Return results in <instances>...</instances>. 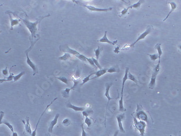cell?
I'll list each match as a JSON object with an SVG mask.
<instances>
[{
    "label": "cell",
    "mask_w": 181,
    "mask_h": 136,
    "mask_svg": "<svg viewBox=\"0 0 181 136\" xmlns=\"http://www.w3.org/2000/svg\"><path fill=\"white\" fill-rule=\"evenodd\" d=\"M129 72V68L126 67L125 68V72L124 76L123 77V78L122 79V87H121V98L119 101V111L121 112H125L126 111V110L124 106V103H123V93H124V85L125 84V82L128 79V73Z\"/></svg>",
    "instance_id": "277c9868"
},
{
    "label": "cell",
    "mask_w": 181,
    "mask_h": 136,
    "mask_svg": "<svg viewBox=\"0 0 181 136\" xmlns=\"http://www.w3.org/2000/svg\"><path fill=\"white\" fill-rule=\"evenodd\" d=\"M86 60H87V62H89L90 65L92 66L93 67H94L95 69L97 68V67L95 66V65L94 64L93 61V60L92 59V58H89L86 57Z\"/></svg>",
    "instance_id": "74e56055"
},
{
    "label": "cell",
    "mask_w": 181,
    "mask_h": 136,
    "mask_svg": "<svg viewBox=\"0 0 181 136\" xmlns=\"http://www.w3.org/2000/svg\"><path fill=\"white\" fill-rule=\"evenodd\" d=\"M107 31H105L104 33V35L103 36V37L101 38L100 39V40H98V42H101V43H107L109 44H110L111 45H115L117 44V42H118V40H115L114 41H110L108 38L107 37Z\"/></svg>",
    "instance_id": "4fadbf2b"
},
{
    "label": "cell",
    "mask_w": 181,
    "mask_h": 136,
    "mask_svg": "<svg viewBox=\"0 0 181 136\" xmlns=\"http://www.w3.org/2000/svg\"><path fill=\"white\" fill-rule=\"evenodd\" d=\"M26 55V58H27V60H26V63L29 67H31V68L33 69V76H35L36 74L38 73V69L37 67L36 66V65L34 64V63L31 61V59H30V58L29 57L28 55V52H25Z\"/></svg>",
    "instance_id": "30bf717a"
},
{
    "label": "cell",
    "mask_w": 181,
    "mask_h": 136,
    "mask_svg": "<svg viewBox=\"0 0 181 136\" xmlns=\"http://www.w3.org/2000/svg\"><path fill=\"white\" fill-rule=\"evenodd\" d=\"M95 73V72H93V73H90V74H89V76H88L87 77L84 78L82 80V83L81 84V86L83 85H84L85 84H86L87 82L90 81V77H91V76H92L93 75H94Z\"/></svg>",
    "instance_id": "cb8c5ba5"
},
{
    "label": "cell",
    "mask_w": 181,
    "mask_h": 136,
    "mask_svg": "<svg viewBox=\"0 0 181 136\" xmlns=\"http://www.w3.org/2000/svg\"><path fill=\"white\" fill-rule=\"evenodd\" d=\"M118 133H119V131H116V132H114V135H113V136H118Z\"/></svg>",
    "instance_id": "f6af8a7d"
},
{
    "label": "cell",
    "mask_w": 181,
    "mask_h": 136,
    "mask_svg": "<svg viewBox=\"0 0 181 136\" xmlns=\"http://www.w3.org/2000/svg\"><path fill=\"white\" fill-rule=\"evenodd\" d=\"M144 1H142V0H140V1H139L138 2H137V3H134L132 5H131L130 6L128 7V8L129 9H138L140 8V7L141 6V4H143V3H144Z\"/></svg>",
    "instance_id": "44dd1931"
},
{
    "label": "cell",
    "mask_w": 181,
    "mask_h": 136,
    "mask_svg": "<svg viewBox=\"0 0 181 136\" xmlns=\"http://www.w3.org/2000/svg\"><path fill=\"white\" fill-rule=\"evenodd\" d=\"M6 13H8L7 14H8L10 18V30H13V27L19 25L20 23V20L17 19H14L13 18L11 14V11H7Z\"/></svg>",
    "instance_id": "2e32d148"
},
{
    "label": "cell",
    "mask_w": 181,
    "mask_h": 136,
    "mask_svg": "<svg viewBox=\"0 0 181 136\" xmlns=\"http://www.w3.org/2000/svg\"><path fill=\"white\" fill-rule=\"evenodd\" d=\"M0 32H1V31H0Z\"/></svg>",
    "instance_id": "f907efd6"
},
{
    "label": "cell",
    "mask_w": 181,
    "mask_h": 136,
    "mask_svg": "<svg viewBox=\"0 0 181 136\" xmlns=\"http://www.w3.org/2000/svg\"><path fill=\"white\" fill-rule=\"evenodd\" d=\"M45 136H51V135L50 134V133H46V135H45Z\"/></svg>",
    "instance_id": "7dc6e473"
},
{
    "label": "cell",
    "mask_w": 181,
    "mask_h": 136,
    "mask_svg": "<svg viewBox=\"0 0 181 136\" xmlns=\"http://www.w3.org/2000/svg\"><path fill=\"white\" fill-rule=\"evenodd\" d=\"M155 49L157 50L158 54L159 55L158 59H161V58L163 54V51L161 48V43H157L155 46Z\"/></svg>",
    "instance_id": "7402d4cb"
},
{
    "label": "cell",
    "mask_w": 181,
    "mask_h": 136,
    "mask_svg": "<svg viewBox=\"0 0 181 136\" xmlns=\"http://www.w3.org/2000/svg\"><path fill=\"white\" fill-rule=\"evenodd\" d=\"M107 69H108L102 68L101 69H100V70H99V71L95 72L94 77L90 79V80H91L97 79V78H99L100 77H101L102 76H103V75L105 74L107 72Z\"/></svg>",
    "instance_id": "ac0fdd59"
},
{
    "label": "cell",
    "mask_w": 181,
    "mask_h": 136,
    "mask_svg": "<svg viewBox=\"0 0 181 136\" xmlns=\"http://www.w3.org/2000/svg\"><path fill=\"white\" fill-rule=\"evenodd\" d=\"M93 113V110L90 108H86L84 111L82 112V116L84 117H89V116Z\"/></svg>",
    "instance_id": "ffe728a7"
},
{
    "label": "cell",
    "mask_w": 181,
    "mask_h": 136,
    "mask_svg": "<svg viewBox=\"0 0 181 136\" xmlns=\"http://www.w3.org/2000/svg\"><path fill=\"white\" fill-rule=\"evenodd\" d=\"M75 57H76L77 58H78V59H80V60L82 61L87 62V60H86V57H85V56H84V55L80 54L79 55L75 56Z\"/></svg>",
    "instance_id": "d590c367"
},
{
    "label": "cell",
    "mask_w": 181,
    "mask_h": 136,
    "mask_svg": "<svg viewBox=\"0 0 181 136\" xmlns=\"http://www.w3.org/2000/svg\"><path fill=\"white\" fill-rule=\"evenodd\" d=\"M56 79L59 80L61 81V82H63V83L68 85V81H69V80L67 79L65 77H56Z\"/></svg>",
    "instance_id": "f546056e"
},
{
    "label": "cell",
    "mask_w": 181,
    "mask_h": 136,
    "mask_svg": "<svg viewBox=\"0 0 181 136\" xmlns=\"http://www.w3.org/2000/svg\"><path fill=\"white\" fill-rule=\"evenodd\" d=\"M119 51H120V48H119V46H118V47H117L115 48V49L114 50V52L116 53H118L119 52Z\"/></svg>",
    "instance_id": "7bdbcfd3"
},
{
    "label": "cell",
    "mask_w": 181,
    "mask_h": 136,
    "mask_svg": "<svg viewBox=\"0 0 181 136\" xmlns=\"http://www.w3.org/2000/svg\"><path fill=\"white\" fill-rule=\"evenodd\" d=\"M81 128H82V132H81V136H87V134L86 131H85L84 127V124L81 125Z\"/></svg>",
    "instance_id": "60d3db41"
},
{
    "label": "cell",
    "mask_w": 181,
    "mask_h": 136,
    "mask_svg": "<svg viewBox=\"0 0 181 136\" xmlns=\"http://www.w3.org/2000/svg\"><path fill=\"white\" fill-rule=\"evenodd\" d=\"M71 58V55H70V54H69L68 53H65L64 55H63L61 57H60L59 58V59L62 61H66L68 60V59Z\"/></svg>",
    "instance_id": "484cf974"
},
{
    "label": "cell",
    "mask_w": 181,
    "mask_h": 136,
    "mask_svg": "<svg viewBox=\"0 0 181 136\" xmlns=\"http://www.w3.org/2000/svg\"><path fill=\"white\" fill-rule=\"evenodd\" d=\"M91 58H92V59L93 60V62L94 63L95 66H96L97 68H99L100 69H101L102 68L101 66H100L99 62H98V60H97L96 59H95V58H94L93 57H92Z\"/></svg>",
    "instance_id": "e575fe53"
},
{
    "label": "cell",
    "mask_w": 181,
    "mask_h": 136,
    "mask_svg": "<svg viewBox=\"0 0 181 136\" xmlns=\"http://www.w3.org/2000/svg\"><path fill=\"white\" fill-rule=\"evenodd\" d=\"M2 74H3V75L4 77L7 76V75H8V69H7V67L5 68V69H3V70H2Z\"/></svg>",
    "instance_id": "b9f144b4"
},
{
    "label": "cell",
    "mask_w": 181,
    "mask_h": 136,
    "mask_svg": "<svg viewBox=\"0 0 181 136\" xmlns=\"http://www.w3.org/2000/svg\"><path fill=\"white\" fill-rule=\"evenodd\" d=\"M129 9H128V8H124V9H123V10H122V11L121 12V13H119V14H120L119 16H120V17H121V16H123V15H125V14H127V13H128V11H129Z\"/></svg>",
    "instance_id": "f35d334b"
},
{
    "label": "cell",
    "mask_w": 181,
    "mask_h": 136,
    "mask_svg": "<svg viewBox=\"0 0 181 136\" xmlns=\"http://www.w3.org/2000/svg\"><path fill=\"white\" fill-rule=\"evenodd\" d=\"M125 112L119 114V115H118L116 117V119L117 121H118V125L119 131L122 133L125 132V131L123 127V124H122V121L125 119Z\"/></svg>",
    "instance_id": "9c48e42d"
},
{
    "label": "cell",
    "mask_w": 181,
    "mask_h": 136,
    "mask_svg": "<svg viewBox=\"0 0 181 136\" xmlns=\"http://www.w3.org/2000/svg\"><path fill=\"white\" fill-rule=\"evenodd\" d=\"M4 112L3 111H0V125L2 124V121L3 120Z\"/></svg>",
    "instance_id": "ab89813d"
},
{
    "label": "cell",
    "mask_w": 181,
    "mask_h": 136,
    "mask_svg": "<svg viewBox=\"0 0 181 136\" xmlns=\"http://www.w3.org/2000/svg\"><path fill=\"white\" fill-rule=\"evenodd\" d=\"M153 28L152 26H149L148 27V28H146V29L145 31H144L143 33H141L140 35H139L138 38L137 39L136 41H134V42L132 43V44H131L130 45H129V47H133L134 45H135L136 43L138 42V41L144 39L145 38L146 36H147V35H148L149 34H150L151 32V31L153 30Z\"/></svg>",
    "instance_id": "52a82bcc"
},
{
    "label": "cell",
    "mask_w": 181,
    "mask_h": 136,
    "mask_svg": "<svg viewBox=\"0 0 181 136\" xmlns=\"http://www.w3.org/2000/svg\"><path fill=\"white\" fill-rule=\"evenodd\" d=\"M113 84L112 82H107L106 84H105V92L104 94V96L106 97V98L107 99V106H106V112L107 110V107H108V105L109 104V102L110 100H112V99H114V98H112V97L110 96V89L111 88V87L113 85Z\"/></svg>",
    "instance_id": "ba28073f"
},
{
    "label": "cell",
    "mask_w": 181,
    "mask_h": 136,
    "mask_svg": "<svg viewBox=\"0 0 181 136\" xmlns=\"http://www.w3.org/2000/svg\"><path fill=\"white\" fill-rule=\"evenodd\" d=\"M15 66H16V65L10 67V69H9V76H8V77H7V78H6V79H7V80H8V81H10L13 80V78H14V74L13 73H11V69L13 68Z\"/></svg>",
    "instance_id": "83f0119b"
},
{
    "label": "cell",
    "mask_w": 181,
    "mask_h": 136,
    "mask_svg": "<svg viewBox=\"0 0 181 136\" xmlns=\"http://www.w3.org/2000/svg\"><path fill=\"white\" fill-rule=\"evenodd\" d=\"M70 123H71V121L68 118H66L62 121L63 125L65 126H68L70 124Z\"/></svg>",
    "instance_id": "8d00e7d4"
},
{
    "label": "cell",
    "mask_w": 181,
    "mask_h": 136,
    "mask_svg": "<svg viewBox=\"0 0 181 136\" xmlns=\"http://www.w3.org/2000/svg\"><path fill=\"white\" fill-rule=\"evenodd\" d=\"M133 119V125L134 127H135L137 130L139 131L140 133L141 136H144L145 132V128L147 126V124L146 122L143 121L139 120L132 116Z\"/></svg>",
    "instance_id": "5b68a950"
},
{
    "label": "cell",
    "mask_w": 181,
    "mask_h": 136,
    "mask_svg": "<svg viewBox=\"0 0 181 136\" xmlns=\"http://www.w3.org/2000/svg\"><path fill=\"white\" fill-rule=\"evenodd\" d=\"M66 106L67 108L72 109L73 110H74L75 112H82L84 111L86 108L85 107H79V106H76L70 103V100H68L66 103Z\"/></svg>",
    "instance_id": "8fae6325"
},
{
    "label": "cell",
    "mask_w": 181,
    "mask_h": 136,
    "mask_svg": "<svg viewBox=\"0 0 181 136\" xmlns=\"http://www.w3.org/2000/svg\"><path fill=\"white\" fill-rule=\"evenodd\" d=\"M73 89H74V88H73V87H70V88H66L65 89H64V90H63L61 92V94L63 98H68L70 96V91L71 90H73Z\"/></svg>",
    "instance_id": "d6986e66"
},
{
    "label": "cell",
    "mask_w": 181,
    "mask_h": 136,
    "mask_svg": "<svg viewBox=\"0 0 181 136\" xmlns=\"http://www.w3.org/2000/svg\"><path fill=\"white\" fill-rule=\"evenodd\" d=\"M160 64H161V59H158V64L156 65H155L153 68L152 74H151V80H150V82H149V88L151 89H153L155 87L156 78H157V77L159 73H160V70H161Z\"/></svg>",
    "instance_id": "3957f363"
},
{
    "label": "cell",
    "mask_w": 181,
    "mask_h": 136,
    "mask_svg": "<svg viewBox=\"0 0 181 136\" xmlns=\"http://www.w3.org/2000/svg\"><path fill=\"white\" fill-rule=\"evenodd\" d=\"M6 81H8V80L7 79L5 78L4 79H0V84H2V83H3V82H6Z\"/></svg>",
    "instance_id": "ee69618b"
},
{
    "label": "cell",
    "mask_w": 181,
    "mask_h": 136,
    "mask_svg": "<svg viewBox=\"0 0 181 136\" xmlns=\"http://www.w3.org/2000/svg\"><path fill=\"white\" fill-rule=\"evenodd\" d=\"M119 68L118 66H113L110 67V68L107 69V73H112L115 72H119Z\"/></svg>",
    "instance_id": "603a6c76"
},
{
    "label": "cell",
    "mask_w": 181,
    "mask_h": 136,
    "mask_svg": "<svg viewBox=\"0 0 181 136\" xmlns=\"http://www.w3.org/2000/svg\"><path fill=\"white\" fill-rule=\"evenodd\" d=\"M50 16V14H48L47 15H45L43 16H41L40 18L36 19V21L35 22H32L29 21L28 19H21V20L23 21V23L25 25L26 27L28 29L29 31H30L31 34V36H30V43L31 45L30 47L29 48V49L26 50V52H29V51H30L31 49L33 48L34 45L35 44L36 42L39 40L40 38L39 37L38 35V32L39 30V26L40 23L43 19H44L46 18H48Z\"/></svg>",
    "instance_id": "6da1fadb"
},
{
    "label": "cell",
    "mask_w": 181,
    "mask_h": 136,
    "mask_svg": "<svg viewBox=\"0 0 181 136\" xmlns=\"http://www.w3.org/2000/svg\"><path fill=\"white\" fill-rule=\"evenodd\" d=\"M25 74V72H21V73H20L19 74H17L16 76H14V78H13V81H16L19 80L22 77L23 75Z\"/></svg>",
    "instance_id": "4dcf8cb0"
},
{
    "label": "cell",
    "mask_w": 181,
    "mask_h": 136,
    "mask_svg": "<svg viewBox=\"0 0 181 136\" xmlns=\"http://www.w3.org/2000/svg\"><path fill=\"white\" fill-rule=\"evenodd\" d=\"M22 123L24 125V129H25L26 132L28 133L29 135H31L33 131L31 130L30 122H29V117H27L26 118V121L24 120H22Z\"/></svg>",
    "instance_id": "5bb4252c"
},
{
    "label": "cell",
    "mask_w": 181,
    "mask_h": 136,
    "mask_svg": "<svg viewBox=\"0 0 181 136\" xmlns=\"http://www.w3.org/2000/svg\"><path fill=\"white\" fill-rule=\"evenodd\" d=\"M179 48H180V49H181V45H180L179 46Z\"/></svg>",
    "instance_id": "c3c4849f"
},
{
    "label": "cell",
    "mask_w": 181,
    "mask_h": 136,
    "mask_svg": "<svg viewBox=\"0 0 181 136\" xmlns=\"http://www.w3.org/2000/svg\"><path fill=\"white\" fill-rule=\"evenodd\" d=\"M12 136H19V135L17 132H13V134H12Z\"/></svg>",
    "instance_id": "bcb514c9"
},
{
    "label": "cell",
    "mask_w": 181,
    "mask_h": 136,
    "mask_svg": "<svg viewBox=\"0 0 181 136\" xmlns=\"http://www.w3.org/2000/svg\"><path fill=\"white\" fill-rule=\"evenodd\" d=\"M58 99V98H55L54 99V100L52 101V102H50V104H48V105L47 106H46V108L45 109V110H44L43 111V112H42V114H41V115L40 116V118H39V120H38V122H37V124H36V126H35V130H34L33 131V132H32V134H31V136H36V131H37V128H38V125H39V123H40V120H41V118H42V117L43 116V115H44V113H45V112H46V111H47V109L49 108V107H50L51 105H52V104L54 103V102L55 101V100H57V99Z\"/></svg>",
    "instance_id": "7c38bea8"
},
{
    "label": "cell",
    "mask_w": 181,
    "mask_h": 136,
    "mask_svg": "<svg viewBox=\"0 0 181 136\" xmlns=\"http://www.w3.org/2000/svg\"><path fill=\"white\" fill-rule=\"evenodd\" d=\"M170 136H172V135H170Z\"/></svg>",
    "instance_id": "681fc988"
},
{
    "label": "cell",
    "mask_w": 181,
    "mask_h": 136,
    "mask_svg": "<svg viewBox=\"0 0 181 136\" xmlns=\"http://www.w3.org/2000/svg\"><path fill=\"white\" fill-rule=\"evenodd\" d=\"M169 4L170 5L171 9H170V11L169 12V13L168 14V15H167V16L165 17V18L163 20L164 22L166 20H167V19L169 18V17L170 15H171V14L172 13H173V11H174L175 10V9L177 8V4L175 2H169Z\"/></svg>",
    "instance_id": "e0dca14e"
},
{
    "label": "cell",
    "mask_w": 181,
    "mask_h": 136,
    "mask_svg": "<svg viewBox=\"0 0 181 136\" xmlns=\"http://www.w3.org/2000/svg\"><path fill=\"white\" fill-rule=\"evenodd\" d=\"M93 122V119L92 118H90L89 117H85V123L87 125L88 127H90L91 126Z\"/></svg>",
    "instance_id": "1f68e13d"
},
{
    "label": "cell",
    "mask_w": 181,
    "mask_h": 136,
    "mask_svg": "<svg viewBox=\"0 0 181 136\" xmlns=\"http://www.w3.org/2000/svg\"><path fill=\"white\" fill-rule=\"evenodd\" d=\"M133 117H135L137 119L139 120L145 121L146 123H149L150 120H152V117L147 112L144 110V109L140 104H137V105L136 111L132 115Z\"/></svg>",
    "instance_id": "7a4b0ae2"
},
{
    "label": "cell",
    "mask_w": 181,
    "mask_h": 136,
    "mask_svg": "<svg viewBox=\"0 0 181 136\" xmlns=\"http://www.w3.org/2000/svg\"><path fill=\"white\" fill-rule=\"evenodd\" d=\"M67 53H69V54H72V55H74V56H77V55H78L80 54V53L78 52V51H77L76 50L73 49H72V48H70L69 47H67Z\"/></svg>",
    "instance_id": "d4e9b609"
},
{
    "label": "cell",
    "mask_w": 181,
    "mask_h": 136,
    "mask_svg": "<svg viewBox=\"0 0 181 136\" xmlns=\"http://www.w3.org/2000/svg\"><path fill=\"white\" fill-rule=\"evenodd\" d=\"M101 48H100L99 46H98V47L97 49L94 50L95 55V57H96L95 59H96L97 60H98V59H99V56L100 54V52H101Z\"/></svg>",
    "instance_id": "d6a6232c"
},
{
    "label": "cell",
    "mask_w": 181,
    "mask_h": 136,
    "mask_svg": "<svg viewBox=\"0 0 181 136\" xmlns=\"http://www.w3.org/2000/svg\"><path fill=\"white\" fill-rule=\"evenodd\" d=\"M2 124H4V125H6L7 127H8L10 130L12 132H14V128H13V125H12L11 124H10L8 121H7V120H3V121H2Z\"/></svg>",
    "instance_id": "f1b7e54d"
},
{
    "label": "cell",
    "mask_w": 181,
    "mask_h": 136,
    "mask_svg": "<svg viewBox=\"0 0 181 136\" xmlns=\"http://www.w3.org/2000/svg\"><path fill=\"white\" fill-rule=\"evenodd\" d=\"M128 79L130 80L133 81L134 82H135V83L136 84H138V80L135 77H134V76H133V75L132 74H131L130 72H129L128 73Z\"/></svg>",
    "instance_id": "4316f807"
},
{
    "label": "cell",
    "mask_w": 181,
    "mask_h": 136,
    "mask_svg": "<svg viewBox=\"0 0 181 136\" xmlns=\"http://www.w3.org/2000/svg\"><path fill=\"white\" fill-rule=\"evenodd\" d=\"M148 55L149 56V57H150L151 60L153 61H156L157 59H158V58H159V55H158V53L157 54H148Z\"/></svg>",
    "instance_id": "836d02e7"
},
{
    "label": "cell",
    "mask_w": 181,
    "mask_h": 136,
    "mask_svg": "<svg viewBox=\"0 0 181 136\" xmlns=\"http://www.w3.org/2000/svg\"><path fill=\"white\" fill-rule=\"evenodd\" d=\"M73 2H74L76 4H77L78 5L81 6L85 7V8H87L88 10H89L91 11H98V12H107L109 11H111L112 10V7H109V8H97V7H95L94 6H92L91 5H87V4H85L84 3H82L81 1H73Z\"/></svg>",
    "instance_id": "8992f818"
},
{
    "label": "cell",
    "mask_w": 181,
    "mask_h": 136,
    "mask_svg": "<svg viewBox=\"0 0 181 136\" xmlns=\"http://www.w3.org/2000/svg\"><path fill=\"white\" fill-rule=\"evenodd\" d=\"M59 117H60V114L59 113H57V114H56V115L55 116L54 118L50 122V124H49L48 128V131L50 133H52L53 132V128H54V126L57 124L58 118H59Z\"/></svg>",
    "instance_id": "9a60e30c"
}]
</instances>
